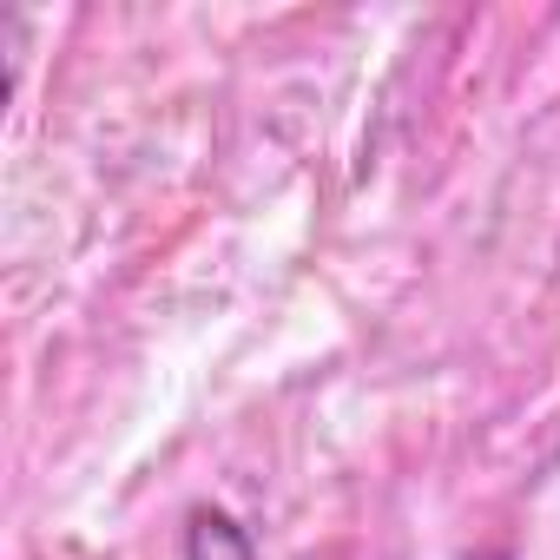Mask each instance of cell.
Here are the masks:
<instances>
[{
    "instance_id": "cell-1",
    "label": "cell",
    "mask_w": 560,
    "mask_h": 560,
    "mask_svg": "<svg viewBox=\"0 0 560 560\" xmlns=\"http://www.w3.org/2000/svg\"><path fill=\"white\" fill-rule=\"evenodd\" d=\"M185 560H257L244 527L224 514V508H191L185 521Z\"/></svg>"
}]
</instances>
